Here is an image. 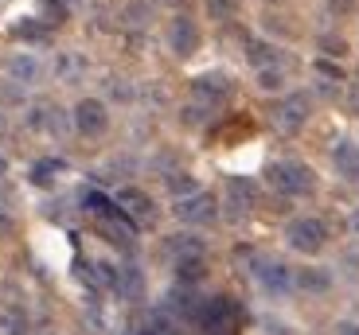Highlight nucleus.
<instances>
[{"label":"nucleus","mask_w":359,"mask_h":335,"mask_svg":"<svg viewBox=\"0 0 359 335\" xmlns=\"http://www.w3.org/2000/svg\"><path fill=\"white\" fill-rule=\"evenodd\" d=\"M266 183L273 191H281V195H293V199L316 191V176L305 160H273L266 168Z\"/></svg>","instance_id":"nucleus-1"},{"label":"nucleus","mask_w":359,"mask_h":335,"mask_svg":"<svg viewBox=\"0 0 359 335\" xmlns=\"http://www.w3.org/2000/svg\"><path fill=\"white\" fill-rule=\"evenodd\" d=\"M285 242H289V250L313 257V254H320L324 242H328V227H324L320 218H313V215H301V218H293V222L285 227Z\"/></svg>","instance_id":"nucleus-2"},{"label":"nucleus","mask_w":359,"mask_h":335,"mask_svg":"<svg viewBox=\"0 0 359 335\" xmlns=\"http://www.w3.org/2000/svg\"><path fill=\"white\" fill-rule=\"evenodd\" d=\"M313 117V94L305 90H293L273 106V125L281 133H297V129H305V121Z\"/></svg>","instance_id":"nucleus-3"},{"label":"nucleus","mask_w":359,"mask_h":335,"mask_svg":"<svg viewBox=\"0 0 359 335\" xmlns=\"http://www.w3.org/2000/svg\"><path fill=\"white\" fill-rule=\"evenodd\" d=\"M196 324L203 335H234V304L226 297H211L199 304Z\"/></svg>","instance_id":"nucleus-4"},{"label":"nucleus","mask_w":359,"mask_h":335,"mask_svg":"<svg viewBox=\"0 0 359 335\" xmlns=\"http://www.w3.org/2000/svg\"><path fill=\"white\" fill-rule=\"evenodd\" d=\"M172 215H176L180 222H188V227H207V222H215V218H219V211H215V195H211V191H196V195H184V199H176Z\"/></svg>","instance_id":"nucleus-5"},{"label":"nucleus","mask_w":359,"mask_h":335,"mask_svg":"<svg viewBox=\"0 0 359 335\" xmlns=\"http://www.w3.org/2000/svg\"><path fill=\"white\" fill-rule=\"evenodd\" d=\"M71 121L82 136H102L109 129V109L102 98H82L79 106L71 109Z\"/></svg>","instance_id":"nucleus-6"},{"label":"nucleus","mask_w":359,"mask_h":335,"mask_svg":"<svg viewBox=\"0 0 359 335\" xmlns=\"http://www.w3.org/2000/svg\"><path fill=\"white\" fill-rule=\"evenodd\" d=\"M117 211L133 222V227H153L156 222V203L141 187H121L117 191Z\"/></svg>","instance_id":"nucleus-7"},{"label":"nucleus","mask_w":359,"mask_h":335,"mask_svg":"<svg viewBox=\"0 0 359 335\" xmlns=\"http://www.w3.org/2000/svg\"><path fill=\"white\" fill-rule=\"evenodd\" d=\"M234 82L226 78V74L211 71V74H199V78H191V101H199V106H211L219 109L226 98H231Z\"/></svg>","instance_id":"nucleus-8"},{"label":"nucleus","mask_w":359,"mask_h":335,"mask_svg":"<svg viewBox=\"0 0 359 335\" xmlns=\"http://www.w3.org/2000/svg\"><path fill=\"white\" fill-rule=\"evenodd\" d=\"M168 51L188 59L199 51V24L191 16H172L168 20Z\"/></svg>","instance_id":"nucleus-9"},{"label":"nucleus","mask_w":359,"mask_h":335,"mask_svg":"<svg viewBox=\"0 0 359 335\" xmlns=\"http://www.w3.org/2000/svg\"><path fill=\"white\" fill-rule=\"evenodd\" d=\"M258 203V183L250 176H226V207L231 215H246Z\"/></svg>","instance_id":"nucleus-10"},{"label":"nucleus","mask_w":359,"mask_h":335,"mask_svg":"<svg viewBox=\"0 0 359 335\" xmlns=\"http://www.w3.org/2000/svg\"><path fill=\"white\" fill-rule=\"evenodd\" d=\"M254 277H258V285L266 292H273V297H281V292L293 289V269H289V265H281V262H269V257L254 265Z\"/></svg>","instance_id":"nucleus-11"},{"label":"nucleus","mask_w":359,"mask_h":335,"mask_svg":"<svg viewBox=\"0 0 359 335\" xmlns=\"http://www.w3.org/2000/svg\"><path fill=\"white\" fill-rule=\"evenodd\" d=\"M102 234L109 238V242L117 245V250H133V238H137V227L129 222L121 211H117L114 218H102Z\"/></svg>","instance_id":"nucleus-12"},{"label":"nucleus","mask_w":359,"mask_h":335,"mask_svg":"<svg viewBox=\"0 0 359 335\" xmlns=\"http://www.w3.org/2000/svg\"><path fill=\"white\" fill-rule=\"evenodd\" d=\"M4 71H8L12 82H20V86H32V82H39L43 66H39L36 55H12L8 63H4Z\"/></svg>","instance_id":"nucleus-13"},{"label":"nucleus","mask_w":359,"mask_h":335,"mask_svg":"<svg viewBox=\"0 0 359 335\" xmlns=\"http://www.w3.org/2000/svg\"><path fill=\"white\" fill-rule=\"evenodd\" d=\"M332 164L348 183H359V148H355V141H340V145L332 148Z\"/></svg>","instance_id":"nucleus-14"},{"label":"nucleus","mask_w":359,"mask_h":335,"mask_svg":"<svg viewBox=\"0 0 359 335\" xmlns=\"http://www.w3.org/2000/svg\"><path fill=\"white\" fill-rule=\"evenodd\" d=\"M293 289H301V292H328L332 289V273L320 269V265H305V269L293 273Z\"/></svg>","instance_id":"nucleus-15"},{"label":"nucleus","mask_w":359,"mask_h":335,"mask_svg":"<svg viewBox=\"0 0 359 335\" xmlns=\"http://www.w3.org/2000/svg\"><path fill=\"white\" fill-rule=\"evenodd\" d=\"M246 63L254 66V71H266V66H281V51L269 39H250L246 43Z\"/></svg>","instance_id":"nucleus-16"},{"label":"nucleus","mask_w":359,"mask_h":335,"mask_svg":"<svg viewBox=\"0 0 359 335\" xmlns=\"http://www.w3.org/2000/svg\"><path fill=\"white\" fill-rule=\"evenodd\" d=\"M164 250H168L176 262H184V257H203V242H199L196 234H172L168 242H164Z\"/></svg>","instance_id":"nucleus-17"},{"label":"nucleus","mask_w":359,"mask_h":335,"mask_svg":"<svg viewBox=\"0 0 359 335\" xmlns=\"http://www.w3.org/2000/svg\"><path fill=\"white\" fill-rule=\"evenodd\" d=\"M82 207H86L90 215L98 218V222H102V218H114V215H117V203L106 199L102 191H86V195H82Z\"/></svg>","instance_id":"nucleus-18"},{"label":"nucleus","mask_w":359,"mask_h":335,"mask_svg":"<svg viewBox=\"0 0 359 335\" xmlns=\"http://www.w3.org/2000/svg\"><path fill=\"white\" fill-rule=\"evenodd\" d=\"M144 289V277L133 269V265H126V269H117V292H126L129 300H137Z\"/></svg>","instance_id":"nucleus-19"},{"label":"nucleus","mask_w":359,"mask_h":335,"mask_svg":"<svg viewBox=\"0 0 359 335\" xmlns=\"http://www.w3.org/2000/svg\"><path fill=\"white\" fill-rule=\"evenodd\" d=\"M258 90L262 94L285 90V66H266V71H258Z\"/></svg>","instance_id":"nucleus-20"},{"label":"nucleus","mask_w":359,"mask_h":335,"mask_svg":"<svg viewBox=\"0 0 359 335\" xmlns=\"http://www.w3.org/2000/svg\"><path fill=\"white\" fill-rule=\"evenodd\" d=\"M176 277L184 285H191V281H203L207 277V265H203V257H184V262H176Z\"/></svg>","instance_id":"nucleus-21"},{"label":"nucleus","mask_w":359,"mask_h":335,"mask_svg":"<svg viewBox=\"0 0 359 335\" xmlns=\"http://www.w3.org/2000/svg\"><path fill=\"white\" fill-rule=\"evenodd\" d=\"M0 335H27V316L20 308L0 312Z\"/></svg>","instance_id":"nucleus-22"},{"label":"nucleus","mask_w":359,"mask_h":335,"mask_svg":"<svg viewBox=\"0 0 359 335\" xmlns=\"http://www.w3.org/2000/svg\"><path fill=\"white\" fill-rule=\"evenodd\" d=\"M164 183H168V191L176 195V199H184V195H196V180H191L188 172H172V176H164Z\"/></svg>","instance_id":"nucleus-23"},{"label":"nucleus","mask_w":359,"mask_h":335,"mask_svg":"<svg viewBox=\"0 0 359 335\" xmlns=\"http://www.w3.org/2000/svg\"><path fill=\"white\" fill-rule=\"evenodd\" d=\"M203 8H207V20H219V24H226V20H234L238 4H234V0H203Z\"/></svg>","instance_id":"nucleus-24"},{"label":"nucleus","mask_w":359,"mask_h":335,"mask_svg":"<svg viewBox=\"0 0 359 335\" xmlns=\"http://www.w3.org/2000/svg\"><path fill=\"white\" fill-rule=\"evenodd\" d=\"M316 47H320V59H332V63L348 55V39H344V36H320V43H316Z\"/></svg>","instance_id":"nucleus-25"},{"label":"nucleus","mask_w":359,"mask_h":335,"mask_svg":"<svg viewBox=\"0 0 359 335\" xmlns=\"http://www.w3.org/2000/svg\"><path fill=\"white\" fill-rule=\"evenodd\" d=\"M180 121H184V125H207V121H211V106H199V101H191V106H184V113H180Z\"/></svg>","instance_id":"nucleus-26"},{"label":"nucleus","mask_w":359,"mask_h":335,"mask_svg":"<svg viewBox=\"0 0 359 335\" xmlns=\"http://www.w3.org/2000/svg\"><path fill=\"white\" fill-rule=\"evenodd\" d=\"M27 125H32V129H55L59 121H55V109L51 106H36L32 113H27Z\"/></svg>","instance_id":"nucleus-27"},{"label":"nucleus","mask_w":359,"mask_h":335,"mask_svg":"<svg viewBox=\"0 0 359 335\" xmlns=\"http://www.w3.org/2000/svg\"><path fill=\"white\" fill-rule=\"evenodd\" d=\"M59 168H63L59 160H43V164H36V168H32V183H39V187H47V183L55 180V172H59Z\"/></svg>","instance_id":"nucleus-28"},{"label":"nucleus","mask_w":359,"mask_h":335,"mask_svg":"<svg viewBox=\"0 0 359 335\" xmlns=\"http://www.w3.org/2000/svg\"><path fill=\"white\" fill-rule=\"evenodd\" d=\"M313 71L320 74V78H328V82H344V66H340V63H332V59H316Z\"/></svg>","instance_id":"nucleus-29"},{"label":"nucleus","mask_w":359,"mask_h":335,"mask_svg":"<svg viewBox=\"0 0 359 335\" xmlns=\"http://www.w3.org/2000/svg\"><path fill=\"white\" fill-rule=\"evenodd\" d=\"M324 4H328V8L336 12V16H351V12H355V4H359V0H324Z\"/></svg>","instance_id":"nucleus-30"},{"label":"nucleus","mask_w":359,"mask_h":335,"mask_svg":"<svg viewBox=\"0 0 359 335\" xmlns=\"http://www.w3.org/2000/svg\"><path fill=\"white\" fill-rule=\"evenodd\" d=\"M344 106H348V113H351V117H359V86H351V90H348Z\"/></svg>","instance_id":"nucleus-31"},{"label":"nucleus","mask_w":359,"mask_h":335,"mask_svg":"<svg viewBox=\"0 0 359 335\" xmlns=\"http://www.w3.org/2000/svg\"><path fill=\"white\" fill-rule=\"evenodd\" d=\"M336 335H359V324H351V320H344V324H336Z\"/></svg>","instance_id":"nucleus-32"},{"label":"nucleus","mask_w":359,"mask_h":335,"mask_svg":"<svg viewBox=\"0 0 359 335\" xmlns=\"http://www.w3.org/2000/svg\"><path fill=\"white\" fill-rule=\"evenodd\" d=\"M266 335H293V332H289L285 324H273V320H269V324H266Z\"/></svg>","instance_id":"nucleus-33"},{"label":"nucleus","mask_w":359,"mask_h":335,"mask_svg":"<svg viewBox=\"0 0 359 335\" xmlns=\"http://www.w3.org/2000/svg\"><path fill=\"white\" fill-rule=\"evenodd\" d=\"M4 234H12V218L0 211V238H4Z\"/></svg>","instance_id":"nucleus-34"},{"label":"nucleus","mask_w":359,"mask_h":335,"mask_svg":"<svg viewBox=\"0 0 359 335\" xmlns=\"http://www.w3.org/2000/svg\"><path fill=\"white\" fill-rule=\"evenodd\" d=\"M351 230H355V238H359V207L351 211Z\"/></svg>","instance_id":"nucleus-35"},{"label":"nucleus","mask_w":359,"mask_h":335,"mask_svg":"<svg viewBox=\"0 0 359 335\" xmlns=\"http://www.w3.org/2000/svg\"><path fill=\"white\" fill-rule=\"evenodd\" d=\"M4 172H8V160H4V156H0V176H4Z\"/></svg>","instance_id":"nucleus-36"},{"label":"nucleus","mask_w":359,"mask_h":335,"mask_svg":"<svg viewBox=\"0 0 359 335\" xmlns=\"http://www.w3.org/2000/svg\"><path fill=\"white\" fill-rule=\"evenodd\" d=\"M355 86H359V63H355Z\"/></svg>","instance_id":"nucleus-37"},{"label":"nucleus","mask_w":359,"mask_h":335,"mask_svg":"<svg viewBox=\"0 0 359 335\" xmlns=\"http://www.w3.org/2000/svg\"><path fill=\"white\" fill-rule=\"evenodd\" d=\"M144 335H153V332H144Z\"/></svg>","instance_id":"nucleus-38"}]
</instances>
